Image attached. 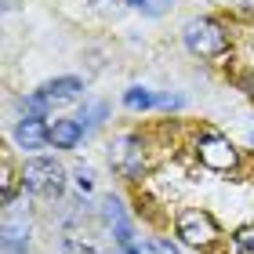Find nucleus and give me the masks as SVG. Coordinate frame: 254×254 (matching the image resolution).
<instances>
[{"label":"nucleus","instance_id":"1","mask_svg":"<svg viewBox=\"0 0 254 254\" xmlns=\"http://www.w3.org/2000/svg\"><path fill=\"white\" fill-rule=\"evenodd\" d=\"M182 44H186V51L196 55V59H222L229 51V33L218 18L196 15L182 26Z\"/></svg>","mask_w":254,"mask_h":254},{"label":"nucleus","instance_id":"2","mask_svg":"<svg viewBox=\"0 0 254 254\" xmlns=\"http://www.w3.org/2000/svg\"><path fill=\"white\" fill-rule=\"evenodd\" d=\"M22 189L33 192V196H62L65 189V167L59 164L55 156H33L22 164Z\"/></svg>","mask_w":254,"mask_h":254},{"label":"nucleus","instance_id":"3","mask_svg":"<svg viewBox=\"0 0 254 254\" xmlns=\"http://www.w3.org/2000/svg\"><path fill=\"white\" fill-rule=\"evenodd\" d=\"M175 233L182 244H189V247H211L218 236V222H214V214L211 211H200V207H189V211H182L178 214V222H175Z\"/></svg>","mask_w":254,"mask_h":254},{"label":"nucleus","instance_id":"4","mask_svg":"<svg viewBox=\"0 0 254 254\" xmlns=\"http://www.w3.org/2000/svg\"><path fill=\"white\" fill-rule=\"evenodd\" d=\"M196 156L211 171H236L240 167V149L222 134H200L196 138Z\"/></svg>","mask_w":254,"mask_h":254},{"label":"nucleus","instance_id":"5","mask_svg":"<svg viewBox=\"0 0 254 254\" xmlns=\"http://www.w3.org/2000/svg\"><path fill=\"white\" fill-rule=\"evenodd\" d=\"M109 164H113L117 175L138 178L142 167H145V142L138 134H120L117 142H113V149H109Z\"/></svg>","mask_w":254,"mask_h":254},{"label":"nucleus","instance_id":"6","mask_svg":"<svg viewBox=\"0 0 254 254\" xmlns=\"http://www.w3.org/2000/svg\"><path fill=\"white\" fill-rule=\"evenodd\" d=\"M11 138H15L18 149H44L51 142V127L44 124L40 117H22L15 124V131H11Z\"/></svg>","mask_w":254,"mask_h":254},{"label":"nucleus","instance_id":"7","mask_svg":"<svg viewBox=\"0 0 254 254\" xmlns=\"http://www.w3.org/2000/svg\"><path fill=\"white\" fill-rule=\"evenodd\" d=\"M80 95H84V80L80 76H55L48 80V84L40 87V98L48 102V106H65V102H76Z\"/></svg>","mask_w":254,"mask_h":254},{"label":"nucleus","instance_id":"8","mask_svg":"<svg viewBox=\"0 0 254 254\" xmlns=\"http://www.w3.org/2000/svg\"><path fill=\"white\" fill-rule=\"evenodd\" d=\"M80 138H84L80 120H55V124H51V145H55V149H76Z\"/></svg>","mask_w":254,"mask_h":254},{"label":"nucleus","instance_id":"9","mask_svg":"<svg viewBox=\"0 0 254 254\" xmlns=\"http://www.w3.org/2000/svg\"><path fill=\"white\" fill-rule=\"evenodd\" d=\"M106 117H109V106H106V102H84L73 120H80L84 131H95V127H102V120H106Z\"/></svg>","mask_w":254,"mask_h":254},{"label":"nucleus","instance_id":"10","mask_svg":"<svg viewBox=\"0 0 254 254\" xmlns=\"http://www.w3.org/2000/svg\"><path fill=\"white\" fill-rule=\"evenodd\" d=\"M62 251L65 254H106L95 244V236H84V233H65L62 236Z\"/></svg>","mask_w":254,"mask_h":254},{"label":"nucleus","instance_id":"11","mask_svg":"<svg viewBox=\"0 0 254 254\" xmlns=\"http://www.w3.org/2000/svg\"><path fill=\"white\" fill-rule=\"evenodd\" d=\"M156 98H160V95H153L149 87H127V91H124V106L131 109V113H145V109H153V106H156Z\"/></svg>","mask_w":254,"mask_h":254},{"label":"nucleus","instance_id":"12","mask_svg":"<svg viewBox=\"0 0 254 254\" xmlns=\"http://www.w3.org/2000/svg\"><path fill=\"white\" fill-rule=\"evenodd\" d=\"M4 240H29V222L18 214H7L4 218Z\"/></svg>","mask_w":254,"mask_h":254},{"label":"nucleus","instance_id":"13","mask_svg":"<svg viewBox=\"0 0 254 254\" xmlns=\"http://www.w3.org/2000/svg\"><path fill=\"white\" fill-rule=\"evenodd\" d=\"M134 11H142V15H149V18H156V15H164V11L175 4V0H127Z\"/></svg>","mask_w":254,"mask_h":254},{"label":"nucleus","instance_id":"14","mask_svg":"<svg viewBox=\"0 0 254 254\" xmlns=\"http://www.w3.org/2000/svg\"><path fill=\"white\" fill-rule=\"evenodd\" d=\"M233 244H236V251H240V254H254V225H244V229H236Z\"/></svg>","mask_w":254,"mask_h":254},{"label":"nucleus","instance_id":"15","mask_svg":"<svg viewBox=\"0 0 254 254\" xmlns=\"http://www.w3.org/2000/svg\"><path fill=\"white\" fill-rule=\"evenodd\" d=\"M73 182H76L80 192H91V189H95V171H91V167H76L73 171Z\"/></svg>","mask_w":254,"mask_h":254},{"label":"nucleus","instance_id":"16","mask_svg":"<svg viewBox=\"0 0 254 254\" xmlns=\"http://www.w3.org/2000/svg\"><path fill=\"white\" fill-rule=\"evenodd\" d=\"M11 200H15V175H11V164L4 160V203L11 207Z\"/></svg>","mask_w":254,"mask_h":254},{"label":"nucleus","instance_id":"17","mask_svg":"<svg viewBox=\"0 0 254 254\" xmlns=\"http://www.w3.org/2000/svg\"><path fill=\"white\" fill-rule=\"evenodd\" d=\"M149 254H182L171 240H149Z\"/></svg>","mask_w":254,"mask_h":254},{"label":"nucleus","instance_id":"18","mask_svg":"<svg viewBox=\"0 0 254 254\" xmlns=\"http://www.w3.org/2000/svg\"><path fill=\"white\" fill-rule=\"evenodd\" d=\"M4 254H29V240H4Z\"/></svg>","mask_w":254,"mask_h":254},{"label":"nucleus","instance_id":"19","mask_svg":"<svg viewBox=\"0 0 254 254\" xmlns=\"http://www.w3.org/2000/svg\"><path fill=\"white\" fill-rule=\"evenodd\" d=\"M156 106H160V109H178V106H182V98H178V95H160V98H156Z\"/></svg>","mask_w":254,"mask_h":254},{"label":"nucleus","instance_id":"20","mask_svg":"<svg viewBox=\"0 0 254 254\" xmlns=\"http://www.w3.org/2000/svg\"><path fill=\"white\" fill-rule=\"evenodd\" d=\"M91 4H98V7H106V4H113V0H91Z\"/></svg>","mask_w":254,"mask_h":254},{"label":"nucleus","instance_id":"21","mask_svg":"<svg viewBox=\"0 0 254 254\" xmlns=\"http://www.w3.org/2000/svg\"><path fill=\"white\" fill-rule=\"evenodd\" d=\"M251 145H254V131H251Z\"/></svg>","mask_w":254,"mask_h":254}]
</instances>
